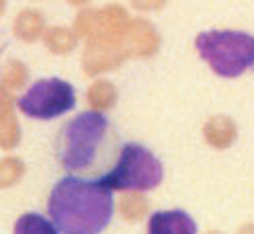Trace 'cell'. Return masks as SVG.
Listing matches in <instances>:
<instances>
[{
    "label": "cell",
    "mask_w": 254,
    "mask_h": 234,
    "mask_svg": "<svg viewBox=\"0 0 254 234\" xmlns=\"http://www.w3.org/2000/svg\"><path fill=\"white\" fill-rule=\"evenodd\" d=\"M47 212L56 232H101L113 216V189L101 179L86 181L80 177H64L54 187Z\"/></svg>",
    "instance_id": "cell-1"
},
{
    "label": "cell",
    "mask_w": 254,
    "mask_h": 234,
    "mask_svg": "<svg viewBox=\"0 0 254 234\" xmlns=\"http://www.w3.org/2000/svg\"><path fill=\"white\" fill-rule=\"evenodd\" d=\"M109 134V121L99 111H86L76 115L58 138V160L70 170H86L99 158L105 138Z\"/></svg>",
    "instance_id": "cell-2"
},
{
    "label": "cell",
    "mask_w": 254,
    "mask_h": 234,
    "mask_svg": "<svg viewBox=\"0 0 254 234\" xmlns=\"http://www.w3.org/2000/svg\"><path fill=\"white\" fill-rule=\"evenodd\" d=\"M195 45L211 70L224 78H236L254 66V37L242 31H205Z\"/></svg>",
    "instance_id": "cell-3"
},
{
    "label": "cell",
    "mask_w": 254,
    "mask_h": 234,
    "mask_svg": "<svg viewBox=\"0 0 254 234\" xmlns=\"http://www.w3.org/2000/svg\"><path fill=\"white\" fill-rule=\"evenodd\" d=\"M164 168L156 156L141 144H125L119 152L117 164L101 181L111 189L121 191H146L162 183Z\"/></svg>",
    "instance_id": "cell-4"
},
{
    "label": "cell",
    "mask_w": 254,
    "mask_h": 234,
    "mask_svg": "<svg viewBox=\"0 0 254 234\" xmlns=\"http://www.w3.org/2000/svg\"><path fill=\"white\" fill-rule=\"evenodd\" d=\"M76 95L70 82L60 78H45L31 86L19 101V109L33 119H54L70 111Z\"/></svg>",
    "instance_id": "cell-5"
},
{
    "label": "cell",
    "mask_w": 254,
    "mask_h": 234,
    "mask_svg": "<svg viewBox=\"0 0 254 234\" xmlns=\"http://www.w3.org/2000/svg\"><path fill=\"white\" fill-rule=\"evenodd\" d=\"M131 52L127 50L125 41L109 39L105 35H92L88 37V43L82 56V68L88 76H97L101 72L117 68L125 58H129Z\"/></svg>",
    "instance_id": "cell-6"
},
{
    "label": "cell",
    "mask_w": 254,
    "mask_h": 234,
    "mask_svg": "<svg viewBox=\"0 0 254 234\" xmlns=\"http://www.w3.org/2000/svg\"><path fill=\"white\" fill-rule=\"evenodd\" d=\"M123 41L127 45V50L131 52V56H144V58L156 54L158 43H160L152 23L144 19H135L129 23V29H127V35Z\"/></svg>",
    "instance_id": "cell-7"
},
{
    "label": "cell",
    "mask_w": 254,
    "mask_h": 234,
    "mask_svg": "<svg viewBox=\"0 0 254 234\" xmlns=\"http://www.w3.org/2000/svg\"><path fill=\"white\" fill-rule=\"evenodd\" d=\"M150 232L152 234H193L197 226L193 218L181 210L172 212H158L150 218Z\"/></svg>",
    "instance_id": "cell-8"
},
{
    "label": "cell",
    "mask_w": 254,
    "mask_h": 234,
    "mask_svg": "<svg viewBox=\"0 0 254 234\" xmlns=\"http://www.w3.org/2000/svg\"><path fill=\"white\" fill-rule=\"evenodd\" d=\"M19 123L12 111V97L6 86H0V148H14L19 144Z\"/></svg>",
    "instance_id": "cell-9"
},
{
    "label": "cell",
    "mask_w": 254,
    "mask_h": 234,
    "mask_svg": "<svg viewBox=\"0 0 254 234\" xmlns=\"http://www.w3.org/2000/svg\"><path fill=\"white\" fill-rule=\"evenodd\" d=\"M129 14L125 12V8L111 4L103 10H99V35H105L109 39H119L123 41L129 29Z\"/></svg>",
    "instance_id": "cell-10"
},
{
    "label": "cell",
    "mask_w": 254,
    "mask_h": 234,
    "mask_svg": "<svg viewBox=\"0 0 254 234\" xmlns=\"http://www.w3.org/2000/svg\"><path fill=\"white\" fill-rule=\"evenodd\" d=\"M205 140L215 148H228L236 140V123L226 115L211 117L203 128Z\"/></svg>",
    "instance_id": "cell-11"
},
{
    "label": "cell",
    "mask_w": 254,
    "mask_h": 234,
    "mask_svg": "<svg viewBox=\"0 0 254 234\" xmlns=\"http://www.w3.org/2000/svg\"><path fill=\"white\" fill-rule=\"evenodd\" d=\"M43 33V17L35 8H25L14 19V35L23 41H35Z\"/></svg>",
    "instance_id": "cell-12"
},
{
    "label": "cell",
    "mask_w": 254,
    "mask_h": 234,
    "mask_svg": "<svg viewBox=\"0 0 254 234\" xmlns=\"http://www.w3.org/2000/svg\"><path fill=\"white\" fill-rule=\"evenodd\" d=\"M76 33L66 27H50L45 31V45L47 50L52 54H58V56H64V54H70L74 48H76Z\"/></svg>",
    "instance_id": "cell-13"
},
{
    "label": "cell",
    "mask_w": 254,
    "mask_h": 234,
    "mask_svg": "<svg viewBox=\"0 0 254 234\" xmlns=\"http://www.w3.org/2000/svg\"><path fill=\"white\" fill-rule=\"evenodd\" d=\"M88 103L92 109H97V111H101V109H109L113 107L115 101H117V90L115 86L111 84L109 80H97L90 88H88V95H86Z\"/></svg>",
    "instance_id": "cell-14"
},
{
    "label": "cell",
    "mask_w": 254,
    "mask_h": 234,
    "mask_svg": "<svg viewBox=\"0 0 254 234\" xmlns=\"http://www.w3.org/2000/svg\"><path fill=\"white\" fill-rule=\"evenodd\" d=\"M119 210H121V216L125 220L129 222H135V220H141L148 212V199L141 195V193H127L121 197V204H119Z\"/></svg>",
    "instance_id": "cell-15"
},
{
    "label": "cell",
    "mask_w": 254,
    "mask_h": 234,
    "mask_svg": "<svg viewBox=\"0 0 254 234\" xmlns=\"http://www.w3.org/2000/svg\"><path fill=\"white\" fill-rule=\"evenodd\" d=\"M25 173V164L14 158V156H8V158L0 160V187H10L14 185Z\"/></svg>",
    "instance_id": "cell-16"
},
{
    "label": "cell",
    "mask_w": 254,
    "mask_h": 234,
    "mask_svg": "<svg viewBox=\"0 0 254 234\" xmlns=\"http://www.w3.org/2000/svg\"><path fill=\"white\" fill-rule=\"evenodd\" d=\"M25 80H27V68L21 62H8L2 70V84L6 88L19 90L25 86Z\"/></svg>",
    "instance_id": "cell-17"
},
{
    "label": "cell",
    "mask_w": 254,
    "mask_h": 234,
    "mask_svg": "<svg viewBox=\"0 0 254 234\" xmlns=\"http://www.w3.org/2000/svg\"><path fill=\"white\" fill-rule=\"evenodd\" d=\"M99 31V12L97 10H82L74 23V33L78 37H92Z\"/></svg>",
    "instance_id": "cell-18"
},
{
    "label": "cell",
    "mask_w": 254,
    "mask_h": 234,
    "mask_svg": "<svg viewBox=\"0 0 254 234\" xmlns=\"http://www.w3.org/2000/svg\"><path fill=\"white\" fill-rule=\"evenodd\" d=\"M17 232H56V228L39 216H25L17 222Z\"/></svg>",
    "instance_id": "cell-19"
},
{
    "label": "cell",
    "mask_w": 254,
    "mask_h": 234,
    "mask_svg": "<svg viewBox=\"0 0 254 234\" xmlns=\"http://www.w3.org/2000/svg\"><path fill=\"white\" fill-rule=\"evenodd\" d=\"M131 4L137 10H160L166 4V0H131Z\"/></svg>",
    "instance_id": "cell-20"
},
{
    "label": "cell",
    "mask_w": 254,
    "mask_h": 234,
    "mask_svg": "<svg viewBox=\"0 0 254 234\" xmlns=\"http://www.w3.org/2000/svg\"><path fill=\"white\" fill-rule=\"evenodd\" d=\"M70 4H74V6H82V4H86L88 0H68Z\"/></svg>",
    "instance_id": "cell-21"
},
{
    "label": "cell",
    "mask_w": 254,
    "mask_h": 234,
    "mask_svg": "<svg viewBox=\"0 0 254 234\" xmlns=\"http://www.w3.org/2000/svg\"><path fill=\"white\" fill-rule=\"evenodd\" d=\"M4 4H6V0H0V14H2V10H4Z\"/></svg>",
    "instance_id": "cell-22"
}]
</instances>
